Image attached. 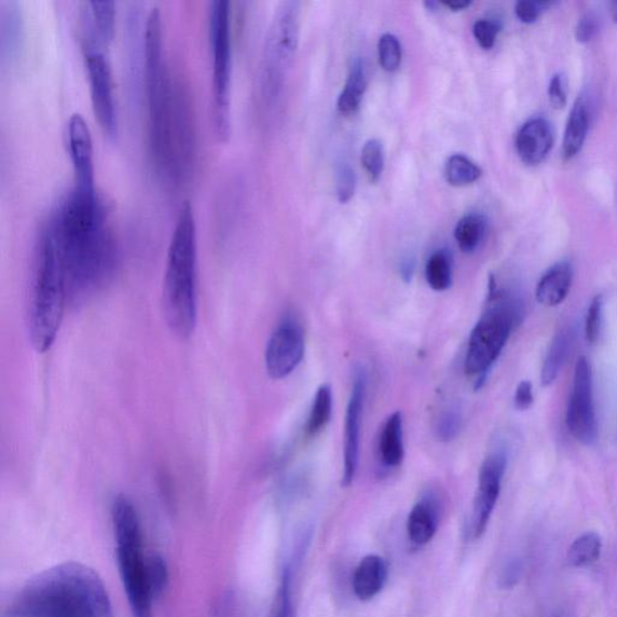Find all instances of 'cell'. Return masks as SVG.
<instances>
[{
	"instance_id": "obj_36",
	"label": "cell",
	"mask_w": 617,
	"mask_h": 617,
	"mask_svg": "<svg viewBox=\"0 0 617 617\" xmlns=\"http://www.w3.org/2000/svg\"><path fill=\"white\" fill-rule=\"evenodd\" d=\"M548 102L554 109L561 110L568 102V81L564 73H556L552 76L547 88Z\"/></svg>"
},
{
	"instance_id": "obj_19",
	"label": "cell",
	"mask_w": 617,
	"mask_h": 617,
	"mask_svg": "<svg viewBox=\"0 0 617 617\" xmlns=\"http://www.w3.org/2000/svg\"><path fill=\"white\" fill-rule=\"evenodd\" d=\"M388 567L385 561L378 555H368L356 568L353 592L361 600H370L378 596L385 585Z\"/></svg>"
},
{
	"instance_id": "obj_45",
	"label": "cell",
	"mask_w": 617,
	"mask_h": 617,
	"mask_svg": "<svg viewBox=\"0 0 617 617\" xmlns=\"http://www.w3.org/2000/svg\"><path fill=\"white\" fill-rule=\"evenodd\" d=\"M609 11L613 21L617 24V0H615V2L609 3Z\"/></svg>"
},
{
	"instance_id": "obj_32",
	"label": "cell",
	"mask_w": 617,
	"mask_h": 617,
	"mask_svg": "<svg viewBox=\"0 0 617 617\" xmlns=\"http://www.w3.org/2000/svg\"><path fill=\"white\" fill-rule=\"evenodd\" d=\"M148 583L154 598H158L166 589L169 580V573L166 561L160 555L153 554L147 561Z\"/></svg>"
},
{
	"instance_id": "obj_31",
	"label": "cell",
	"mask_w": 617,
	"mask_h": 617,
	"mask_svg": "<svg viewBox=\"0 0 617 617\" xmlns=\"http://www.w3.org/2000/svg\"><path fill=\"white\" fill-rule=\"evenodd\" d=\"M361 161L370 182L378 183L385 166L382 143L379 140H369L362 148Z\"/></svg>"
},
{
	"instance_id": "obj_26",
	"label": "cell",
	"mask_w": 617,
	"mask_h": 617,
	"mask_svg": "<svg viewBox=\"0 0 617 617\" xmlns=\"http://www.w3.org/2000/svg\"><path fill=\"white\" fill-rule=\"evenodd\" d=\"M601 538L595 532H587L575 539L568 551V562L573 567H586L595 564L601 554Z\"/></svg>"
},
{
	"instance_id": "obj_34",
	"label": "cell",
	"mask_w": 617,
	"mask_h": 617,
	"mask_svg": "<svg viewBox=\"0 0 617 617\" xmlns=\"http://www.w3.org/2000/svg\"><path fill=\"white\" fill-rule=\"evenodd\" d=\"M603 307H605V300H603V296L600 295H597L588 307L585 321V336L589 345H595L599 338L603 321Z\"/></svg>"
},
{
	"instance_id": "obj_7",
	"label": "cell",
	"mask_w": 617,
	"mask_h": 617,
	"mask_svg": "<svg viewBox=\"0 0 617 617\" xmlns=\"http://www.w3.org/2000/svg\"><path fill=\"white\" fill-rule=\"evenodd\" d=\"M523 315V300L508 290L498 289L492 280L487 308L475 325L469 341L464 360L465 373L482 379L486 376L498 360Z\"/></svg>"
},
{
	"instance_id": "obj_1",
	"label": "cell",
	"mask_w": 617,
	"mask_h": 617,
	"mask_svg": "<svg viewBox=\"0 0 617 617\" xmlns=\"http://www.w3.org/2000/svg\"><path fill=\"white\" fill-rule=\"evenodd\" d=\"M65 271L68 300L84 304L113 278L116 241L97 188L73 186L48 217Z\"/></svg>"
},
{
	"instance_id": "obj_28",
	"label": "cell",
	"mask_w": 617,
	"mask_h": 617,
	"mask_svg": "<svg viewBox=\"0 0 617 617\" xmlns=\"http://www.w3.org/2000/svg\"><path fill=\"white\" fill-rule=\"evenodd\" d=\"M426 279L434 291H445L452 284V256L448 250H438L426 265Z\"/></svg>"
},
{
	"instance_id": "obj_4",
	"label": "cell",
	"mask_w": 617,
	"mask_h": 617,
	"mask_svg": "<svg viewBox=\"0 0 617 617\" xmlns=\"http://www.w3.org/2000/svg\"><path fill=\"white\" fill-rule=\"evenodd\" d=\"M163 311L171 331L182 339L198 321V235L194 208L184 202L172 233L163 281Z\"/></svg>"
},
{
	"instance_id": "obj_14",
	"label": "cell",
	"mask_w": 617,
	"mask_h": 617,
	"mask_svg": "<svg viewBox=\"0 0 617 617\" xmlns=\"http://www.w3.org/2000/svg\"><path fill=\"white\" fill-rule=\"evenodd\" d=\"M367 377L363 370L356 376L347 411L345 435V475L341 485L349 487L358 472L360 456V436L363 405L366 399Z\"/></svg>"
},
{
	"instance_id": "obj_17",
	"label": "cell",
	"mask_w": 617,
	"mask_h": 617,
	"mask_svg": "<svg viewBox=\"0 0 617 617\" xmlns=\"http://www.w3.org/2000/svg\"><path fill=\"white\" fill-rule=\"evenodd\" d=\"M594 109L588 93L583 92L575 100L567 119L562 141V157L572 161L577 157L586 143L589 127H592Z\"/></svg>"
},
{
	"instance_id": "obj_22",
	"label": "cell",
	"mask_w": 617,
	"mask_h": 617,
	"mask_svg": "<svg viewBox=\"0 0 617 617\" xmlns=\"http://www.w3.org/2000/svg\"><path fill=\"white\" fill-rule=\"evenodd\" d=\"M368 86V76L363 60H356L350 68L345 90L338 99V110L342 114L354 113L361 105Z\"/></svg>"
},
{
	"instance_id": "obj_18",
	"label": "cell",
	"mask_w": 617,
	"mask_h": 617,
	"mask_svg": "<svg viewBox=\"0 0 617 617\" xmlns=\"http://www.w3.org/2000/svg\"><path fill=\"white\" fill-rule=\"evenodd\" d=\"M574 269L569 260H559L548 268L536 287V298L545 307L564 304L570 292Z\"/></svg>"
},
{
	"instance_id": "obj_6",
	"label": "cell",
	"mask_w": 617,
	"mask_h": 617,
	"mask_svg": "<svg viewBox=\"0 0 617 617\" xmlns=\"http://www.w3.org/2000/svg\"><path fill=\"white\" fill-rule=\"evenodd\" d=\"M112 514L117 565L132 614L134 617H153L155 598L148 583V556L144 553L140 514L125 495L115 500Z\"/></svg>"
},
{
	"instance_id": "obj_2",
	"label": "cell",
	"mask_w": 617,
	"mask_h": 617,
	"mask_svg": "<svg viewBox=\"0 0 617 617\" xmlns=\"http://www.w3.org/2000/svg\"><path fill=\"white\" fill-rule=\"evenodd\" d=\"M8 617H113L100 575L80 564L50 568L27 583Z\"/></svg>"
},
{
	"instance_id": "obj_24",
	"label": "cell",
	"mask_w": 617,
	"mask_h": 617,
	"mask_svg": "<svg viewBox=\"0 0 617 617\" xmlns=\"http://www.w3.org/2000/svg\"><path fill=\"white\" fill-rule=\"evenodd\" d=\"M487 233V219L482 214H469L462 217L455 228V239L460 249L472 254L483 244Z\"/></svg>"
},
{
	"instance_id": "obj_5",
	"label": "cell",
	"mask_w": 617,
	"mask_h": 617,
	"mask_svg": "<svg viewBox=\"0 0 617 617\" xmlns=\"http://www.w3.org/2000/svg\"><path fill=\"white\" fill-rule=\"evenodd\" d=\"M66 300L62 259L56 244L43 228L37 244L29 300V332L37 352L45 353L56 341Z\"/></svg>"
},
{
	"instance_id": "obj_37",
	"label": "cell",
	"mask_w": 617,
	"mask_h": 617,
	"mask_svg": "<svg viewBox=\"0 0 617 617\" xmlns=\"http://www.w3.org/2000/svg\"><path fill=\"white\" fill-rule=\"evenodd\" d=\"M461 417L455 410H448L436 424V436L439 441L450 442L455 439L461 430Z\"/></svg>"
},
{
	"instance_id": "obj_9",
	"label": "cell",
	"mask_w": 617,
	"mask_h": 617,
	"mask_svg": "<svg viewBox=\"0 0 617 617\" xmlns=\"http://www.w3.org/2000/svg\"><path fill=\"white\" fill-rule=\"evenodd\" d=\"M566 423L575 441L586 446L596 443L598 424L594 399V376L592 364L584 356L575 364Z\"/></svg>"
},
{
	"instance_id": "obj_38",
	"label": "cell",
	"mask_w": 617,
	"mask_h": 617,
	"mask_svg": "<svg viewBox=\"0 0 617 617\" xmlns=\"http://www.w3.org/2000/svg\"><path fill=\"white\" fill-rule=\"evenodd\" d=\"M548 7H552V3L520 0L515 6V16L520 22L525 24L536 23Z\"/></svg>"
},
{
	"instance_id": "obj_44",
	"label": "cell",
	"mask_w": 617,
	"mask_h": 617,
	"mask_svg": "<svg viewBox=\"0 0 617 617\" xmlns=\"http://www.w3.org/2000/svg\"><path fill=\"white\" fill-rule=\"evenodd\" d=\"M415 265L413 259H407L401 266V274L405 281H410L413 278Z\"/></svg>"
},
{
	"instance_id": "obj_12",
	"label": "cell",
	"mask_w": 617,
	"mask_h": 617,
	"mask_svg": "<svg viewBox=\"0 0 617 617\" xmlns=\"http://www.w3.org/2000/svg\"><path fill=\"white\" fill-rule=\"evenodd\" d=\"M506 464H508V457H506L505 452H493L480 470L473 514L474 538L483 537L489 526L491 515L495 511L500 497Z\"/></svg>"
},
{
	"instance_id": "obj_41",
	"label": "cell",
	"mask_w": 617,
	"mask_h": 617,
	"mask_svg": "<svg viewBox=\"0 0 617 617\" xmlns=\"http://www.w3.org/2000/svg\"><path fill=\"white\" fill-rule=\"evenodd\" d=\"M534 402L533 387L529 381L518 383L514 395L515 408L518 410H527Z\"/></svg>"
},
{
	"instance_id": "obj_25",
	"label": "cell",
	"mask_w": 617,
	"mask_h": 617,
	"mask_svg": "<svg viewBox=\"0 0 617 617\" xmlns=\"http://www.w3.org/2000/svg\"><path fill=\"white\" fill-rule=\"evenodd\" d=\"M483 169L467 156L456 154L445 163L444 176L451 186H467L480 179Z\"/></svg>"
},
{
	"instance_id": "obj_33",
	"label": "cell",
	"mask_w": 617,
	"mask_h": 617,
	"mask_svg": "<svg viewBox=\"0 0 617 617\" xmlns=\"http://www.w3.org/2000/svg\"><path fill=\"white\" fill-rule=\"evenodd\" d=\"M501 31V22L492 19H480L473 25L474 38L484 50L495 47Z\"/></svg>"
},
{
	"instance_id": "obj_42",
	"label": "cell",
	"mask_w": 617,
	"mask_h": 617,
	"mask_svg": "<svg viewBox=\"0 0 617 617\" xmlns=\"http://www.w3.org/2000/svg\"><path fill=\"white\" fill-rule=\"evenodd\" d=\"M518 573L520 567L516 564L511 565L510 568L505 570L503 578L504 585L508 587L513 586L518 580Z\"/></svg>"
},
{
	"instance_id": "obj_29",
	"label": "cell",
	"mask_w": 617,
	"mask_h": 617,
	"mask_svg": "<svg viewBox=\"0 0 617 617\" xmlns=\"http://www.w3.org/2000/svg\"><path fill=\"white\" fill-rule=\"evenodd\" d=\"M332 415V390L328 385H322L311 407L310 415L308 419L307 431L308 434L315 435L322 431Z\"/></svg>"
},
{
	"instance_id": "obj_43",
	"label": "cell",
	"mask_w": 617,
	"mask_h": 617,
	"mask_svg": "<svg viewBox=\"0 0 617 617\" xmlns=\"http://www.w3.org/2000/svg\"><path fill=\"white\" fill-rule=\"evenodd\" d=\"M442 4L451 10L460 11L472 6L470 0H443Z\"/></svg>"
},
{
	"instance_id": "obj_39",
	"label": "cell",
	"mask_w": 617,
	"mask_h": 617,
	"mask_svg": "<svg viewBox=\"0 0 617 617\" xmlns=\"http://www.w3.org/2000/svg\"><path fill=\"white\" fill-rule=\"evenodd\" d=\"M599 33V19L594 11H586L575 27V39L580 44L592 43Z\"/></svg>"
},
{
	"instance_id": "obj_11",
	"label": "cell",
	"mask_w": 617,
	"mask_h": 617,
	"mask_svg": "<svg viewBox=\"0 0 617 617\" xmlns=\"http://www.w3.org/2000/svg\"><path fill=\"white\" fill-rule=\"evenodd\" d=\"M304 329L294 319L284 320L272 332L266 349V368L271 379L292 374L305 358Z\"/></svg>"
},
{
	"instance_id": "obj_30",
	"label": "cell",
	"mask_w": 617,
	"mask_h": 617,
	"mask_svg": "<svg viewBox=\"0 0 617 617\" xmlns=\"http://www.w3.org/2000/svg\"><path fill=\"white\" fill-rule=\"evenodd\" d=\"M379 62L383 71L393 73L399 71L402 63V45L399 38L387 33L379 39Z\"/></svg>"
},
{
	"instance_id": "obj_3",
	"label": "cell",
	"mask_w": 617,
	"mask_h": 617,
	"mask_svg": "<svg viewBox=\"0 0 617 617\" xmlns=\"http://www.w3.org/2000/svg\"><path fill=\"white\" fill-rule=\"evenodd\" d=\"M144 80L150 154L157 174L169 183L174 131L184 85L169 71L164 54L158 7L150 9L144 25Z\"/></svg>"
},
{
	"instance_id": "obj_10",
	"label": "cell",
	"mask_w": 617,
	"mask_h": 617,
	"mask_svg": "<svg viewBox=\"0 0 617 617\" xmlns=\"http://www.w3.org/2000/svg\"><path fill=\"white\" fill-rule=\"evenodd\" d=\"M84 60L95 117L104 133L114 138L119 132V115L112 65L100 47H84Z\"/></svg>"
},
{
	"instance_id": "obj_40",
	"label": "cell",
	"mask_w": 617,
	"mask_h": 617,
	"mask_svg": "<svg viewBox=\"0 0 617 617\" xmlns=\"http://www.w3.org/2000/svg\"><path fill=\"white\" fill-rule=\"evenodd\" d=\"M289 579V574L286 573L270 617H292Z\"/></svg>"
},
{
	"instance_id": "obj_23",
	"label": "cell",
	"mask_w": 617,
	"mask_h": 617,
	"mask_svg": "<svg viewBox=\"0 0 617 617\" xmlns=\"http://www.w3.org/2000/svg\"><path fill=\"white\" fill-rule=\"evenodd\" d=\"M436 531V515L429 502L418 503L408 518V534L411 542L424 545L432 541Z\"/></svg>"
},
{
	"instance_id": "obj_20",
	"label": "cell",
	"mask_w": 617,
	"mask_h": 617,
	"mask_svg": "<svg viewBox=\"0 0 617 617\" xmlns=\"http://www.w3.org/2000/svg\"><path fill=\"white\" fill-rule=\"evenodd\" d=\"M575 341V329L573 327L562 328L554 337L551 347L545 356L542 368V383L551 387L558 378L561 370L564 369Z\"/></svg>"
},
{
	"instance_id": "obj_8",
	"label": "cell",
	"mask_w": 617,
	"mask_h": 617,
	"mask_svg": "<svg viewBox=\"0 0 617 617\" xmlns=\"http://www.w3.org/2000/svg\"><path fill=\"white\" fill-rule=\"evenodd\" d=\"M227 0H214L209 8L208 32L212 53V94L215 131L226 141L230 131L232 34Z\"/></svg>"
},
{
	"instance_id": "obj_13",
	"label": "cell",
	"mask_w": 617,
	"mask_h": 617,
	"mask_svg": "<svg viewBox=\"0 0 617 617\" xmlns=\"http://www.w3.org/2000/svg\"><path fill=\"white\" fill-rule=\"evenodd\" d=\"M66 145L74 171V186L95 188L92 134L88 121L80 113L72 114L68 120Z\"/></svg>"
},
{
	"instance_id": "obj_21",
	"label": "cell",
	"mask_w": 617,
	"mask_h": 617,
	"mask_svg": "<svg viewBox=\"0 0 617 617\" xmlns=\"http://www.w3.org/2000/svg\"><path fill=\"white\" fill-rule=\"evenodd\" d=\"M379 454L382 464L388 469L400 467L403 462V417L400 411H395L382 429L379 441Z\"/></svg>"
},
{
	"instance_id": "obj_27",
	"label": "cell",
	"mask_w": 617,
	"mask_h": 617,
	"mask_svg": "<svg viewBox=\"0 0 617 617\" xmlns=\"http://www.w3.org/2000/svg\"><path fill=\"white\" fill-rule=\"evenodd\" d=\"M0 35H2V54L9 58L16 56L20 47L22 32L19 11L10 4L7 9L0 10Z\"/></svg>"
},
{
	"instance_id": "obj_15",
	"label": "cell",
	"mask_w": 617,
	"mask_h": 617,
	"mask_svg": "<svg viewBox=\"0 0 617 617\" xmlns=\"http://www.w3.org/2000/svg\"><path fill=\"white\" fill-rule=\"evenodd\" d=\"M556 140L552 121L544 116L527 120L515 138L516 153L526 166H539L554 148Z\"/></svg>"
},
{
	"instance_id": "obj_35",
	"label": "cell",
	"mask_w": 617,
	"mask_h": 617,
	"mask_svg": "<svg viewBox=\"0 0 617 617\" xmlns=\"http://www.w3.org/2000/svg\"><path fill=\"white\" fill-rule=\"evenodd\" d=\"M356 174L348 163L337 169V196L340 203H348L354 195Z\"/></svg>"
},
{
	"instance_id": "obj_16",
	"label": "cell",
	"mask_w": 617,
	"mask_h": 617,
	"mask_svg": "<svg viewBox=\"0 0 617 617\" xmlns=\"http://www.w3.org/2000/svg\"><path fill=\"white\" fill-rule=\"evenodd\" d=\"M82 47L109 48L115 34L116 8L112 0H92L80 9Z\"/></svg>"
}]
</instances>
